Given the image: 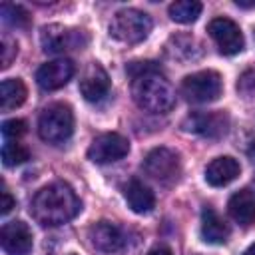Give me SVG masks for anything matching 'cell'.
Returning <instances> with one entry per match:
<instances>
[{"label":"cell","instance_id":"cell-6","mask_svg":"<svg viewBox=\"0 0 255 255\" xmlns=\"http://www.w3.org/2000/svg\"><path fill=\"white\" fill-rule=\"evenodd\" d=\"M42 50L48 54H64L70 50H78L88 42V36L84 30L68 28L62 24H50L44 26L40 32Z\"/></svg>","mask_w":255,"mask_h":255},{"label":"cell","instance_id":"cell-28","mask_svg":"<svg viewBox=\"0 0 255 255\" xmlns=\"http://www.w3.org/2000/svg\"><path fill=\"white\" fill-rule=\"evenodd\" d=\"M235 4L239 8H253L255 6V2H245V0H235Z\"/></svg>","mask_w":255,"mask_h":255},{"label":"cell","instance_id":"cell-4","mask_svg":"<svg viewBox=\"0 0 255 255\" xmlns=\"http://www.w3.org/2000/svg\"><path fill=\"white\" fill-rule=\"evenodd\" d=\"M151 32V18L135 8H124L118 10L110 22V34L112 38L124 42V44H137L147 38Z\"/></svg>","mask_w":255,"mask_h":255},{"label":"cell","instance_id":"cell-31","mask_svg":"<svg viewBox=\"0 0 255 255\" xmlns=\"http://www.w3.org/2000/svg\"><path fill=\"white\" fill-rule=\"evenodd\" d=\"M253 183H255V181H253Z\"/></svg>","mask_w":255,"mask_h":255},{"label":"cell","instance_id":"cell-2","mask_svg":"<svg viewBox=\"0 0 255 255\" xmlns=\"http://www.w3.org/2000/svg\"><path fill=\"white\" fill-rule=\"evenodd\" d=\"M80 199L76 197L74 189L66 183H50L42 187L30 205L32 217L48 227L64 225L80 213Z\"/></svg>","mask_w":255,"mask_h":255},{"label":"cell","instance_id":"cell-15","mask_svg":"<svg viewBox=\"0 0 255 255\" xmlns=\"http://www.w3.org/2000/svg\"><path fill=\"white\" fill-rule=\"evenodd\" d=\"M239 173H241L239 161L231 155H221L207 163L205 181L213 187H223V185H229L231 181H235L239 177Z\"/></svg>","mask_w":255,"mask_h":255},{"label":"cell","instance_id":"cell-8","mask_svg":"<svg viewBox=\"0 0 255 255\" xmlns=\"http://www.w3.org/2000/svg\"><path fill=\"white\" fill-rule=\"evenodd\" d=\"M179 155L169 147H153L143 159V171L157 181H171L179 175Z\"/></svg>","mask_w":255,"mask_h":255},{"label":"cell","instance_id":"cell-30","mask_svg":"<svg viewBox=\"0 0 255 255\" xmlns=\"http://www.w3.org/2000/svg\"><path fill=\"white\" fill-rule=\"evenodd\" d=\"M243 255H255V243H253V245H251V247H247V249H245V253H243Z\"/></svg>","mask_w":255,"mask_h":255},{"label":"cell","instance_id":"cell-21","mask_svg":"<svg viewBox=\"0 0 255 255\" xmlns=\"http://www.w3.org/2000/svg\"><path fill=\"white\" fill-rule=\"evenodd\" d=\"M28 157H30L28 147H24L22 143H18L16 139H6V141H4V145H2V161H4L6 167L20 165V163H24Z\"/></svg>","mask_w":255,"mask_h":255},{"label":"cell","instance_id":"cell-7","mask_svg":"<svg viewBox=\"0 0 255 255\" xmlns=\"http://www.w3.org/2000/svg\"><path fill=\"white\" fill-rule=\"evenodd\" d=\"M207 32H209V36L215 40L219 52L225 54V56L239 54V52L243 50V46H245L241 28H239L231 18H225V16L213 18V20L209 22V26H207Z\"/></svg>","mask_w":255,"mask_h":255},{"label":"cell","instance_id":"cell-9","mask_svg":"<svg viewBox=\"0 0 255 255\" xmlns=\"http://www.w3.org/2000/svg\"><path fill=\"white\" fill-rule=\"evenodd\" d=\"M183 129L203 137H221L229 129V116L225 112H193L183 120Z\"/></svg>","mask_w":255,"mask_h":255},{"label":"cell","instance_id":"cell-25","mask_svg":"<svg viewBox=\"0 0 255 255\" xmlns=\"http://www.w3.org/2000/svg\"><path fill=\"white\" fill-rule=\"evenodd\" d=\"M237 90L243 92L245 96H251V94L255 92V74H253V72H245L243 78H241L239 84H237Z\"/></svg>","mask_w":255,"mask_h":255},{"label":"cell","instance_id":"cell-18","mask_svg":"<svg viewBox=\"0 0 255 255\" xmlns=\"http://www.w3.org/2000/svg\"><path fill=\"white\" fill-rule=\"evenodd\" d=\"M201 237L203 241L213 245L225 243L229 237V225L211 207H205L201 211Z\"/></svg>","mask_w":255,"mask_h":255},{"label":"cell","instance_id":"cell-19","mask_svg":"<svg viewBox=\"0 0 255 255\" xmlns=\"http://www.w3.org/2000/svg\"><path fill=\"white\" fill-rule=\"evenodd\" d=\"M26 96H28V90H26L22 80H18V78L2 80V84H0V108L4 112H10V110L22 106L26 102Z\"/></svg>","mask_w":255,"mask_h":255},{"label":"cell","instance_id":"cell-10","mask_svg":"<svg viewBox=\"0 0 255 255\" xmlns=\"http://www.w3.org/2000/svg\"><path fill=\"white\" fill-rule=\"evenodd\" d=\"M129 151V141L120 135V133H102L98 135L90 147H88V157L94 163H112L122 157H126Z\"/></svg>","mask_w":255,"mask_h":255},{"label":"cell","instance_id":"cell-13","mask_svg":"<svg viewBox=\"0 0 255 255\" xmlns=\"http://www.w3.org/2000/svg\"><path fill=\"white\" fill-rule=\"evenodd\" d=\"M110 92V76L100 64H90L80 80V94L88 102H100Z\"/></svg>","mask_w":255,"mask_h":255},{"label":"cell","instance_id":"cell-29","mask_svg":"<svg viewBox=\"0 0 255 255\" xmlns=\"http://www.w3.org/2000/svg\"><path fill=\"white\" fill-rule=\"evenodd\" d=\"M249 157L255 161V141H253V143H251V147H249Z\"/></svg>","mask_w":255,"mask_h":255},{"label":"cell","instance_id":"cell-22","mask_svg":"<svg viewBox=\"0 0 255 255\" xmlns=\"http://www.w3.org/2000/svg\"><path fill=\"white\" fill-rule=\"evenodd\" d=\"M0 14H2V20L16 26V28H26L30 24V14L26 8L18 6V4H10V2H4L0 6Z\"/></svg>","mask_w":255,"mask_h":255},{"label":"cell","instance_id":"cell-27","mask_svg":"<svg viewBox=\"0 0 255 255\" xmlns=\"http://www.w3.org/2000/svg\"><path fill=\"white\" fill-rule=\"evenodd\" d=\"M147 255H173V253H171V249H167V247H153Z\"/></svg>","mask_w":255,"mask_h":255},{"label":"cell","instance_id":"cell-3","mask_svg":"<svg viewBox=\"0 0 255 255\" xmlns=\"http://www.w3.org/2000/svg\"><path fill=\"white\" fill-rule=\"evenodd\" d=\"M38 133L46 143L60 145L74 133V114L68 104L56 102L42 110L38 118Z\"/></svg>","mask_w":255,"mask_h":255},{"label":"cell","instance_id":"cell-14","mask_svg":"<svg viewBox=\"0 0 255 255\" xmlns=\"http://www.w3.org/2000/svg\"><path fill=\"white\" fill-rule=\"evenodd\" d=\"M88 237L92 245L104 253H116L124 247V233L118 225L110 221H98L88 229Z\"/></svg>","mask_w":255,"mask_h":255},{"label":"cell","instance_id":"cell-17","mask_svg":"<svg viewBox=\"0 0 255 255\" xmlns=\"http://www.w3.org/2000/svg\"><path fill=\"white\" fill-rule=\"evenodd\" d=\"M124 195H126V201H128L129 209L135 211V213H149L155 205L153 191L147 185H143L139 179H131L129 183H126Z\"/></svg>","mask_w":255,"mask_h":255},{"label":"cell","instance_id":"cell-1","mask_svg":"<svg viewBox=\"0 0 255 255\" xmlns=\"http://www.w3.org/2000/svg\"><path fill=\"white\" fill-rule=\"evenodd\" d=\"M126 72L131 76V98L149 114H167L175 106V90L153 62H131Z\"/></svg>","mask_w":255,"mask_h":255},{"label":"cell","instance_id":"cell-24","mask_svg":"<svg viewBox=\"0 0 255 255\" xmlns=\"http://www.w3.org/2000/svg\"><path fill=\"white\" fill-rule=\"evenodd\" d=\"M0 54H2V68H8L12 64V60L16 58V54H18V44L10 38H2Z\"/></svg>","mask_w":255,"mask_h":255},{"label":"cell","instance_id":"cell-11","mask_svg":"<svg viewBox=\"0 0 255 255\" xmlns=\"http://www.w3.org/2000/svg\"><path fill=\"white\" fill-rule=\"evenodd\" d=\"M0 245L6 255H30L34 237L24 221H8L0 229Z\"/></svg>","mask_w":255,"mask_h":255},{"label":"cell","instance_id":"cell-5","mask_svg":"<svg viewBox=\"0 0 255 255\" xmlns=\"http://www.w3.org/2000/svg\"><path fill=\"white\" fill-rule=\"evenodd\" d=\"M223 80L215 70H201L189 74L181 82L183 96L193 104H209L221 96Z\"/></svg>","mask_w":255,"mask_h":255},{"label":"cell","instance_id":"cell-20","mask_svg":"<svg viewBox=\"0 0 255 255\" xmlns=\"http://www.w3.org/2000/svg\"><path fill=\"white\" fill-rule=\"evenodd\" d=\"M203 6L201 2L197 0H177L173 4H169L167 12H169V18L177 24H191L199 18Z\"/></svg>","mask_w":255,"mask_h":255},{"label":"cell","instance_id":"cell-12","mask_svg":"<svg viewBox=\"0 0 255 255\" xmlns=\"http://www.w3.org/2000/svg\"><path fill=\"white\" fill-rule=\"evenodd\" d=\"M74 62L68 58H58L52 62H46L38 68L36 72V82L42 90H58L62 86H66L70 82V78L74 76Z\"/></svg>","mask_w":255,"mask_h":255},{"label":"cell","instance_id":"cell-23","mask_svg":"<svg viewBox=\"0 0 255 255\" xmlns=\"http://www.w3.org/2000/svg\"><path fill=\"white\" fill-rule=\"evenodd\" d=\"M22 133H26V122L24 120H6L2 124V135L6 139H16Z\"/></svg>","mask_w":255,"mask_h":255},{"label":"cell","instance_id":"cell-26","mask_svg":"<svg viewBox=\"0 0 255 255\" xmlns=\"http://www.w3.org/2000/svg\"><path fill=\"white\" fill-rule=\"evenodd\" d=\"M14 205H16V199H14V197L10 195V191L4 187V189H2V195H0V213L6 215Z\"/></svg>","mask_w":255,"mask_h":255},{"label":"cell","instance_id":"cell-16","mask_svg":"<svg viewBox=\"0 0 255 255\" xmlns=\"http://www.w3.org/2000/svg\"><path fill=\"white\" fill-rule=\"evenodd\" d=\"M227 211L229 215L243 227L251 225L255 221V189H239L237 193H233L229 197L227 203Z\"/></svg>","mask_w":255,"mask_h":255}]
</instances>
